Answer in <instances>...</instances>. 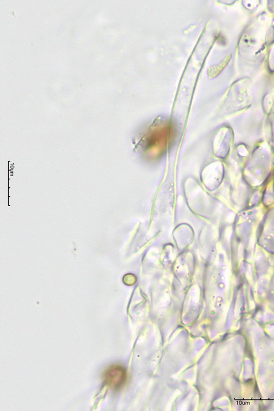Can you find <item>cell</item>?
<instances>
[{
	"instance_id": "cell-1",
	"label": "cell",
	"mask_w": 274,
	"mask_h": 411,
	"mask_svg": "<svg viewBox=\"0 0 274 411\" xmlns=\"http://www.w3.org/2000/svg\"><path fill=\"white\" fill-rule=\"evenodd\" d=\"M127 378V371L120 365L111 366L104 375L106 384L115 390H119L124 385Z\"/></svg>"
},
{
	"instance_id": "cell-2",
	"label": "cell",
	"mask_w": 274,
	"mask_h": 411,
	"mask_svg": "<svg viewBox=\"0 0 274 411\" xmlns=\"http://www.w3.org/2000/svg\"><path fill=\"white\" fill-rule=\"evenodd\" d=\"M232 58V55H228L218 65H213L210 67L208 70V76L210 79L216 78L223 70L225 67L230 62Z\"/></svg>"
}]
</instances>
